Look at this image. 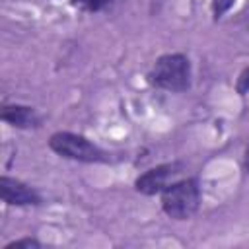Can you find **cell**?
Returning <instances> with one entry per match:
<instances>
[{"label": "cell", "mask_w": 249, "mask_h": 249, "mask_svg": "<svg viewBox=\"0 0 249 249\" xmlns=\"http://www.w3.org/2000/svg\"><path fill=\"white\" fill-rule=\"evenodd\" d=\"M70 2H72V6H76V8L84 10V12H97V10L109 6V4H113L117 0H70Z\"/></svg>", "instance_id": "52a82bcc"}, {"label": "cell", "mask_w": 249, "mask_h": 249, "mask_svg": "<svg viewBox=\"0 0 249 249\" xmlns=\"http://www.w3.org/2000/svg\"><path fill=\"white\" fill-rule=\"evenodd\" d=\"M235 89H237V93H241V95H245V93L249 91V66L243 68V72L239 74L237 84H235Z\"/></svg>", "instance_id": "30bf717a"}, {"label": "cell", "mask_w": 249, "mask_h": 249, "mask_svg": "<svg viewBox=\"0 0 249 249\" xmlns=\"http://www.w3.org/2000/svg\"><path fill=\"white\" fill-rule=\"evenodd\" d=\"M243 167H245V171L249 173V146L245 148V154H243Z\"/></svg>", "instance_id": "8fae6325"}, {"label": "cell", "mask_w": 249, "mask_h": 249, "mask_svg": "<svg viewBox=\"0 0 249 249\" xmlns=\"http://www.w3.org/2000/svg\"><path fill=\"white\" fill-rule=\"evenodd\" d=\"M183 173H185V165L181 161L161 163L144 171L140 177H136L134 189L142 195H158V193H163L175 181L183 179Z\"/></svg>", "instance_id": "277c9868"}, {"label": "cell", "mask_w": 249, "mask_h": 249, "mask_svg": "<svg viewBox=\"0 0 249 249\" xmlns=\"http://www.w3.org/2000/svg\"><path fill=\"white\" fill-rule=\"evenodd\" d=\"M233 4H235V0H212V14H214V18L216 19L222 18Z\"/></svg>", "instance_id": "9c48e42d"}, {"label": "cell", "mask_w": 249, "mask_h": 249, "mask_svg": "<svg viewBox=\"0 0 249 249\" xmlns=\"http://www.w3.org/2000/svg\"><path fill=\"white\" fill-rule=\"evenodd\" d=\"M0 119L18 128H33L39 124L37 111L27 105H4L0 111Z\"/></svg>", "instance_id": "8992f818"}, {"label": "cell", "mask_w": 249, "mask_h": 249, "mask_svg": "<svg viewBox=\"0 0 249 249\" xmlns=\"http://www.w3.org/2000/svg\"><path fill=\"white\" fill-rule=\"evenodd\" d=\"M0 196L6 204L10 206H31V204H41V196L37 195L35 189L29 185L21 183L19 179L2 175L0 177Z\"/></svg>", "instance_id": "5b68a950"}, {"label": "cell", "mask_w": 249, "mask_h": 249, "mask_svg": "<svg viewBox=\"0 0 249 249\" xmlns=\"http://www.w3.org/2000/svg\"><path fill=\"white\" fill-rule=\"evenodd\" d=\"M43 247V243L35 237H23V239H16L12 243H8L4 249H39Z\"/></svg>", "instance_id": "ba28073f"}, {"label": "cell", "mask_w": 249, "mask_h": 249, "mask_svg": "<svg viewBox=\"0 0 249 249\" xmlns=\"http://www.w3.org/2000/svg\"><path fill=\"white\" fill-rule=\"evenodd\" d=\"M49 148L62 158H68L74 161H84V163H101V161L109 160L107 154L99 146L89 142L86 136L76 134V132H66V130H58V132L51 134Z\"/></svg>", "instance_id": "3957f363"}, {"label": "cell", "mask_w": 249, "mask_h": 249, "mask_svg": "<svg viewBox=\"0 0 249 249\" xmlns=\"http://www.w3.org/2000/svg\"><path fill=\"white\" fill-rule=\"evenodd\" d=\"M148 82L165 91H185L191 86V62L181 53H169L156 60Z\"/></svg>", "instance_id": "6da1fadb"}, {"label": "cell", "mask_w": 249, "mask_h": 249, "mask_svg": "<svg viewBox=\"0 0 249 249\" xmlns=\"http://www.w3.org/2000/svg\"><path fill=\"white\" fill-rule=\"evenodd\" d=\"M200 206V187L195 177H183L161 193V208L173 220H189Z\"/></svg>", "instance_id": "7a4b0ae2"}]
</instances>
